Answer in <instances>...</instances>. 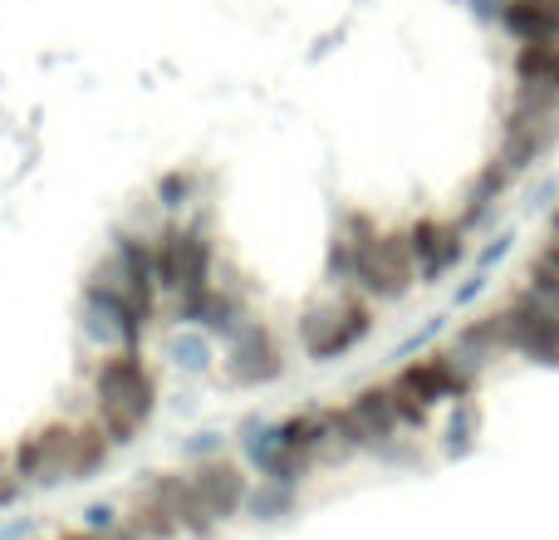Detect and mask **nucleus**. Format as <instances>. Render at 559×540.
<instances>
[{
    "mask_svg": "<svg viewBox=\"0 0 559 540\" xmlns=\"http://www.w3.org/2000/svg\"><path fill=\"white\" fill-rule=\"evenodd\" d=\"M167 354H173V364L182 368V374H206V368L216 364L212 334H202V329H187V325H173V334H167Z\"/></svg>",
    "mask_w": 559,
    "mask_h": 540,
    "instance_id": "obj_23",
    "label": "nucleus"
},
{
    "mask_svg": "<svg viewBox=\"0 0 559 540\" xmlns=\"http://www.w3.org/2000/svg\"><path fill=\"white\" fill-rule=\"evenodd\" d=\"M559 143V94L540 84H511V98L501 108V143L496 163H506L515 177L535 173Z\"/></svg>",
    "mask_w": 559,
    "mask_h": 540,
    "instance_id": "obj_4",
    "label": "nucleus"
},
{
    "mask_svg": "<svg viewBox=\"0 0 559 540\" xmlns=\"http://www.w3.org/2000/svg\"><path fill=\"white\" fill-rule=\"evenodd\" d=\"M525 285L535 290V295L550 305V315L559 319V246L545 242V251L531 261V270H525Z\"/></svg>",
    "mask_w": 559,
    "mask_h": 540,
    "instance_id": "obj_26",
    "label": "nucleus"
},
{
    "mask_svg": "<svg viewBox=\"0 0 559 540\" xmlns=\"http://www.w3.org/2000/svg\"><path fill=\"white\" fill-rule=\"evenodd\" d=\"M147 329L153 325L133 309V300L123 295L114 270L98 261L84 275V290H79V334H84L98 354H108V349H143Z\"/></svg>",
    "mask_w": 559,
    "mask_h": 540,
    "instance_id": "obj_8",
    "label": "nucleus"
},
{
    "mask_svg": "<svg viewBox=\"0 0 559 540\" xmlns=\"http://www.w3.org/2000/svg\"><path fill=\"white\" fill-rule=\"evenodd\" d=\"M74 443H79V418H49V423L29 427L10 447V467L25 482V492H55V486L74 482Z\"/></svg>",
    "mask_w": 559,
    "mask_h": 540,
    "instance_id": "obj_10",
    "label": "nucleus"
},
{
    "mask_svg": "<svg viewBox=\"0 0 559 540\" xmlns=\"http://www.w3.org/2000/svg\"><path fill=\"white\" fill-rule=\"evenodd\" d=\"M329 280L338 290H358L373 305L388 300H407L417 290V261L407 246V226H378L373 216H344V226L334 232L329 246Z\"/></svg>",
    "mask_w": 559,
    "mask_h": 540,
    "instance_id": "obj_2",
    "label": "nucleus"
},
{
    "mask_svg": "<svg viewBox=\"0 0 559 540\" xmlns=\"http://www.w3.org/2000/svg\"><path fill=\"white\" fill-rule=\"evenodd\" d=\"M299 506V486H285V482H271V477H261V482H251V496H246V512L251 521H280V516H289Z\"/></svg>",
    "mask_w": 559,
    "mask_h": 540,
    "instance_id": "obj_22",
    "label": "nucleus"
},
{
    "mask_svg": "<svg viewBox=\"0 0 559 540\" xmlns=\"http://www.w3.org/2000/svg\"><path fill=\"white\" fill-rule=\"evenodd\" d=\"M550 242L559 246V207H555V216H550Z\"/></svg>",
    "mask_w": 559,
    "mask_h": 540,
    "instance_id": "obj_33",
    "label": "nucleus"
},
{
    "mask_svg": "<svg viewBox=\"0 0 559 540\" xmlns=\"http://www.w3.org/2000/svg\"><path fill=\"white\" fill-rule=\"evenodd\" d=\"M153 486L157 496L167 502V512L182 521V536H197V540H212L222 526L212 521V516L202 512V502H197V486H192V472H163V477H153Z\"/></svg>",
    "mask_w": 559,
    "mask_h": 540,
    "instance_id": "obj_18",
    "label": "nucleus"
},
{
    "mask_svg": "<svg viewBox=\"0 0 559 540\" xmlns=\"http://www.w3.org/2000/svg\"><path fill=\"white\" fill-rule=\"evenodd\" d=\"M496 309H501L511 359H525V364H535V368H559V319L550 315V305H545L531 285L511 290Z\"/></svg>",
    "mask_w": 559,
    "mask_h": 540,
    "instance_id": "obj_11",
    "label": "nucleus"
},
{
    "mask_svg": "<svg viewBox=\"0 0 559 540\" xmlns=\"http://www.w3.org/2000/svg\"><path fill=\"white\" fill-rule=\"evenodd\" d=\"M515 183H521V177H515L506 163H496V157H491V163H486L481 173H476L472 183H466V192H462V216H456V222H462L466 232L486 226L496 212H501V202L511 197V187H515Z\"/></svg>",
    "mask_w": 559,
    "mask_h": 540,
    "instance_id": "obj_17",
    "label": "nucleus"
},
{
    "mask_svg": "<svg viewBox=\"0 0 559 540\" xmlns=\"http://www.w3.org/2000/svg\"><path fill=\"white\" fill-rule=\"evenodd\" d=\"M476 433H481V408L472 403V398H456L452 403V423H447V457H466L476 443Z\"/></svg>",
    "mask_w": 559,
    "mask_h": 540,
    "instance_id": "obj_24",
    "label": "nucleus"
},
{
    "mask_svg": "<svg viewBox=\"0 0 559 540\" xmlns=\"http://www.w3.org/2000/svg\"><path fill=\"white\" fill-rule=\"evenodd\" d=\"M378 329V305L358 290H338L329 300L305 305L295 334H299V354L309 364H344L358 344H368Z\"/></svg>",
    "mask_w": 559,
    "mask_h": 540,
    "instance_id": "obj_5",
    "label": "nucleus"
},
{
    "mask_svg": "<svg viewBox=\"0 0 559 540\" xmlns=\"http://www.w3.org/2000/svg\"><path fill=\"white\" fill-rule=\"evenodd\" d=\"M456 354L466 359V364L476 368V374H486L491 364H501V359H511V349H506V325H501V309H486V315H476L472 325H462V334H456Z\"/></svg>",
    "mask_w": 559,
    "mask_h": 540,
    "instance_id": "obj_19",
    "label": "nucleus"
},
{
    "mask_svg": "<svg viewBox=\"0 0 559 540\" xmlns=\"http://www.w3.org/2000/svg\"><path fill=\"white\" fill-rule=\"evenodd\" d=\"M108 540H143V536H138V531H133V526H128V521H123V526H114V531H108Z\"/></svg>",
    "mask_w": 559,
    "mask_h": 540,
    "instance_id": "obj_31",
    "label": "nucleus"
},
{
    "mask_svg": "<svg viewBox=\"0 0 559 540\" xmlns=\"http://www.w3.org/2000/svg\"><path fill=\"white\" fill-rule=\"evenodd\" d=\"M192 472V486H197V502H202V512L212 516L216 526L236 521V516L246 512V496H251V467L236 462V457H202L197 467H187Z\"/></svg>",
    "mask_w": 559,
    "mask_h": 540,
    "instance_id": "obj_16",
    "label": "nucleus"
},
{
    "mask_svg": "<svg viewBox=\"0 0 559 540\" xmlns=\"http://www.w3.org/2000/svg\"><path fill=\"white\" fill-rule=\"evenodd\" d=\"M84 526H88V531H98V536H108L114 526H123V506H114V502L84 506Z\"/></svg>",
    "mask_w": 559,
    "mask_h": 540,
    "instance_id": "obj_27",
    "label": "nucleus"
},
{
    "mask_svg": "<svg viewBox=\"0 0 559 540\" xmlns=\"http://www.w3.org/2000/svg\"><path fill=\"white\" fill-rule=\"evenodd\" d=\"M466 236L472 232H466L456 216H417V222L407 226V246H413L417 275L442 285V280L466 261V246H472Z\"/></svg>",
    "mask_w": 559,
    "mask_h": 540,
    "instance_id": "obj_15",
    "label": "nucleus"
},
{
    "mask_svg": "<svg viewBox=\"0 0 559 540\" xmlns=\"http://www.w3.org/2000/svg\"><path fill=\"white\" fill-rule=\"evenodd\" d=\"M222 368L236 388H271L289 374V349H285V339H280V329L271 319L251 315L231 339H226Z\"/></svg>",
    "mask_w": 559,
    "mask_h": 540,
    "instance_id": "obj_12",
    "label": "nucleus"
},
{
    "mask_svg": "<svg viewBox=\"0 0 559 540\" xmlns=\"http://www.w3.org/2000/svg\"><path fill=\"white\" fill-rule=\"evenodd\" d=\"M167 305H173V319H167V325L202 329V334H212V339H231L236 329L251 319V295H246V285L222 280V275H212L206 285L167 300Z\"/></svg>",
    "mask_w": 559,
    "mask_h": 540,
    "instance_id": "obj_13",
    "label": "nucleus"
},
{
    "mask_svg": "<svg viewBox=\"0 0 559 540\" xmlns=\"http://www.w3.org/2000/svg\"><path fill=\"white\" fill-rule=\"evenodd\" d=\"M153 266H157V290L163 300H177L187 290L206 285L212 275H222V246L206 222H182L167 216L153 232Z\"/></svg>",
    "mask_w": 559,
    "mask_h": 540,
    "instance_id": "obj_7",
    "label": "nucleus"
},
{
    "mask_svg": "<svg viewBox=\"0 0 559 540\" xmlns=\"http://www.w3.org/2000/svg\"><path fill=\"white\" fill-rule=\"evenodd\" d=\"M0 540H25V526H10V531H0Z\"/></svg>",
    "mask_w": 559,
    "mask_h": 540,
    "instance_id": "obj_32",
    "label": "nucleus"
},
{
    "mask_svg": "<svg viewBox=\"0 0 559 540\" xmlns=\"http://www.w3.org/2000/svg\"><path fill=\"white\" fill-rule=\"evenodd\" d=\"M511 79H515V84H540V89H555V94H559V45H555V39H531V45H515Z\"/></svg>",
    "mask_w": 559,
    "mask_h": 540,
    "instance_id": "obj_21",
    "label": "nucleus"
},
{
    "mask_svg": "<svg viewBox=\"0 0 559 540\" xmlns=\"http://www.w3.org/2000/svg\"><path fill=\"white\" fill-rule=\"evenodd\" d=\"M388 384H393V394H397V403H403L413 433H423L427 418H432L437 408H452L456 398H472V388L481 384V374H476L456 349H432V354L403 364Z\"/></svg>",
    "mask_w": 559,
    "mask_h": 540,
    "instance_id": "obj_6",
    "label": "nucleus"
},
{
    "mask_svg": "<svg viewBox=\"0 0 559 540\" xmlns=\"http://www.w3.org/2000/svg\"><path fill=\"white\" fill-rule=\"evenodd\" d=\"M334 423H338V437H344L348 457L354 453H373V457H393L397 443L413 433L407 423L403 403H397L393 384H373V388H358L354 398L334 408Z\"/></svg>",
    "mask_w": 559,
    "mask_h": 540,
    "instance_id": "obj_9",
    "label": "nucleus"
},
{
    "mask_svg": "<svg viewBox=\"0 0 559 540\" xmlns=\"http://www.w3.org/2000/svg\"><path fill=\"white\" fill-rule=\"evenodd\" d=\"M123 521L143 540H182V521L167 512V502L153 492V486H143V492L123 506Z\"/></svg>",
    "mask_w": 559,
    "mask_h": 540,
    "instance_id": "obj_20",
    "label": "nucleus"
},
{
    "mask_svg": "<svg viewBox=\"0 0 559 540\" xmlns=\"http://www.w3.org/2000/svg\"><path fill=\"white\" fill-rule=\"evenodd\" d=\"M104 266L114 270V280L123 285V295L133 300V309L157 325V305H163V290H157V266H153V232H118L108 246Z\"/></svg>",
    "mask_w": 559,
    "mask_h": 540,
    "instance_id": "obj_14",
    "label": "nucleus"
},
{
    "mask_svg": "<svg viewBox=\"0 0 559 540\" xmlns=\"http://www.w3.org/2000/svg\"><path fill=\"white\" fill-rule=\"evenodd\" d=\"M20 496H25V482H20L15 467H10V453H0V512H5V506H15Z\"/></svg>",
    "mask_w": 559,
    "mask_h": 540,
    "instance_id": "obj_28",
    "label": "nucleus"
},
{
    "mask_svg": "<svg viewBox=\"0 0 559 540\" xmlns=\"http://www.w3.org/2000/svg\"><path fill=\"white\" fill-rule=\"evenodd\" d=\"M55 540H108V536H98V531H88V526H74V531H59Z\"/></svg>",
    "mask_w": 559,
    "mask_h": 540,
    "instance_id": "obj_30",
    "label": "nucleus"
},
{
    "mask_svg": "<svg viewBox=\"0 0 559 540\" xmlns=\"http://www.w3.org/2000/svg\"><path fill=\"white\" fill-rule=\"evenodd\" d=\"M197 187H202V177H197L192 167H177V173L157 177L153 197H157V207H163L167 216H177V212H187V207L197 202Z\"/></svg>",
    "mask_w": 559,
    "mask_h": 540,
    "instance_id": "obj_25",
    "label": "nucleus"
},
{
    "mask_svg": "<svg viewBox=\"0 0 559 540\" xmlns=\"http://www.w3.org/2000/svg\"><path fill=\"white\" fill-rule=\"evenodd\" d=\"M88 403L114 447H128L147 433L163 403V378L143 349H108L88 364Z\"/></svg>",
    "mask_w": 559,
    "mask_h": 540,
    "instance_id": "obj_3",
    "label": "nucleus"
},
{
    "mask_svg": "<svg viewBox=\"0 0 559 540\" xmlns=\"http://www.w3.org/2000/svg\"><path fill=\"white\" fill-rule=\"evenodd\" d=\"M187 447H192L197 462H202V457H222V437H216V433H197Z\"/></svg>",
    "mask_w": 559,
    "mask_h": 540,
    "instance_id": "obj_29",
    "label": "nucleus"
},
{
    "mask_svg": "<svg viewBox=\"0 0 559 540\" xmlns=\"http://www.w3.org/2000/svg\"><path fill=\"white\" fill-rule=\"evenodd\" d=\"M348 457L338 437L334 408H299L275 423H246L241 433V462L255 477H271L285 486H305L319 467H338Z\"/></svg>",
    "mask_w": 559,
    "mask_h": 540,
    "instance_id": "obj_1",
    "label": "nucleus"
}]
</instances>
